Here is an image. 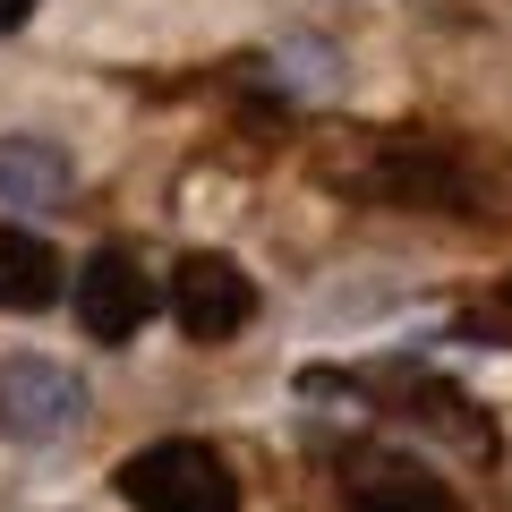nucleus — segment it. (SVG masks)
<instances>
[{
  "instance_id": "2",
  "label": "nucleus",
  "mask_w": 512,
  "mask_h": 512,
  "mask_svg": "<svg viewBox=\"0 0 512 512\" xmlns=\"http://www.w3.org/2000/svg\"><path fill=\"white\" fill-rule=\"evenodd\" d=\"M86 427V384L43 350L0 359V436L9 444H60Z\"/></svg>"
},
{
  "instance_id": "4",
  "label": "nucleus",
  "mask_w": 512,
  "mask_h": 512,
  "mask_svg": "<svg viewBox=\"0 0 512 512\" xmlns=\"http://www.w3.org/2000/svg\"><path fill=\"white\" fill-rule=\"evenodd\" d=\"M171 316H180L188 342H231V333L256 325V282L239 274L231 256H180V274H171Z\"/></svg>"
},
{
  "instance_id": "1",
  "label": "nucleus",
  "mask_w": 512,
  "mask_h": 512,
  "mask_svg": "<svg viewBox=\"0 0 512 512\" xmlns=\"http://www.w3.org/2000/svg\"><path fill=\"white\" fill-rule=\"evenodd\" d=\"M120 495L137 512H239V478L214 444L197 436H163L146 453L120 461Z\"/></svg>"
},
{
  "instance_id": "5",
  "label": "nucleus",
  "mask_w": 512,
  "mask_h": 512,
  "mask_svg": "<svg viewBox=\"0 0 512 512\" xmlns=\"http://www.w3.org/2000/svg\"><path fill=\"white\" fill-rule=\"evenodd\" d=\"M359 188H367V197H384V205H461L453 154H436L427 137H384L376 163L359 171Z\"/></svg>"
},
{
  "instance_id": "6",
  "label": "nucleus",
  "mask_w": 512,
  "mask_h": 512,
  "mask_svg": "<svg viewBox=\"0 0 512 512\" xmlns=\"http://www.w3.org/2000/svg\"><path fill=\"white\" fill-rule=\"evenodd\" d=\"M60 291H69V265H60L35 231L0 222V308L9 316H43V308H60Z\"/></svg>"
},
{
  "instance_id": "9",
  "label": "nucleus",
  "mask_w": 512,
  "mask_h": 512,
  "mask_svg": "<svg viewBox=\"0 0 512 512\" xmlns=\"http://www.w3.org/2000/svg\"><path fill=\"white\" fill-rule=\"evenodd\" d=\"M26 18H35V0H0V35H18Z\"/></svg>"
},
{
  "instance_id": "8",
  "label": "nucleus",
  "mask_w": 512,
  "mask_h": 512,
  "mask_svg": "<svg viewBox=\"0 0 512 512\" xmlns=\"http://www.w3.org/2000/svg\"><path fill=\"white\" fill-rule=\"evenodd\" d=\"M0 205L60 214L69 205V154L52 137H0Z\"/></svg>"
},
{
  "instance_id": "3",
  "label": "nucleus",
  "mask_w": 512,
  "mask_h": 512,
  "mask_svg": "<svg viewBox=\"0 0 512 512\" xmlns=\"http://www.w3.org/2000/svg\"><path fill=\"white\" fill-rule=\"evenodd\" d=\"M77 325H86V342H137V325H146L154 308H163V291H154L146 256L137 248H94L86 265H77Z\"/></svg>"
},
{
  "instance_id": "10",
  "label": "nucleus",
  "mask_w": 512,
  "mask_h": 512,
  "mask_svg": "<svg viewBox=\"0 0 512 512\" xmlns=\"http://www.w3.org/2000/svg\"><path fill=\"white\" fill-rule=\"evenodd\" d=\"M487 316H495V325H512V282H504V291H495V308H487Z\"/></svg>"
},
{
  "instance_id": "7",
  "label": "nucleus",
  "mask_w": 512,
  "mask_h": 512,
  "mask_svg": "<svg viewBox=\"0 0 512 512\" xmlns=\"http://www.w3.org/2000/svg\"><path fill=\"white\" fill-rule=\"evenodd\" d=\"M342 512H453V487L419 461H359L342 487Z\"/></svg>"
}]
</instances>
